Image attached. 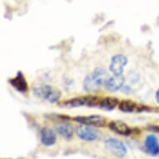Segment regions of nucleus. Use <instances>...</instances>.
<instances>
[{
    "label": "nucleus",
    "mask_w": 159,
    "mask_h": 159,
    "mask_svg": "<svg viewBox=\"0 0 159 159\" xmlns=\"http://www.w3.org/2000/svg\"><path fill=\"white\" fill-rule=\"evenodd\" d=\"M107 78V73L105 69L97 68L84 78V89L88 93H96L105 84Z\"/></svg>",
    "instance_id": "nucleus-1"
},
{
    "label": "nucleus",
    "mask_w": 159,
    "mask_h": 159,
    "mask_svg": "<svg viewBox=\"0 0 159 159\" xmlns=\"http://www.w3.org/2000/svg\"><path fill=\"white\" fill-rule=\"evenodd\" d=\"M33 93L34 96L39 98L47 100L51 103H55L58 102L62 96L60 90L52 88L49 85H44L42 87H35L33 89Z\"/></svg>",
    "instance_id": "nucleus-2"
},
{
    "label": "nucleus",
    "mask_w": 159,
    "mask_h": 159,
    "mask_svg": "<svg viewBox=\"0 0 159 159\" xmlns=\"http://www.w3.org/2000/svg\"><path fill=\"white\" fill-rule=\"evenodd\" d=\"M105 146L112 154L118 157H123L128 154V148L124 143L117 138H108L104 142Z\"/></svg>",
    "instance_id": "nucleus-3"
},
{
    "label": "nucleus",
    "mask_w": 159,
    "mask_h": 159,
    "mask_svg": "<svg viewBox=\"0 0 159 159\" xmlns=\"http://www.w3.org/2000/svg\"><path fill=\"white\" fill-rule=\"evenodd\" d=\"M73 120L80 124L95 127V128H103L106 125V118L101 115H89V116H78L73 117Z\"/></svg>",
    "instance_id": "nucleus-4"
},
{
    "label": "nucleus",
    "mask_w": 159,
    "mask_h": 159,
    "mask_svg": "<svg viewBox=\"0 0 159 159\" xmlns=\"http://www.w3.org/2000/svg\"><path fill=\"white\" fill-rule=\"evenodd\" d=\"M128 63V59L125 55L121 53L114 55L111 58V63L109 65L110 72H112L114 75H123L124 68Z\"/></svg>",
    "instance_id": "nucleus-5"
},
{
    "label": "nucleus",
    "mask_w": 159,
    "mask_h": 159,
    "mask_svg": "<svg viewBox=\"0 0 159 159\" xmlns=\"http://www.w3.org/2000/svg\"><path fill=\"white\" fill-rule=\"evenodd\" d=\"M76 133L81 140L86 142L96 141L99 137V133L93 127L84 125V124L77 127Z\"/></svg>",
    "instance_id": "nucleus-6"
},
{
    "label": "nucleus",
    "mask_w": 159,
    "mask_h": 159,
    "mask_svg": "<svg viewBox=\"0 0 159 159\" xmlns=\"http://www.w3.org/2000/svg\"><path fill=\"white\" fill-rule=\"evenodd\" d=\"M9 84L16 91L20 93H27L29 92V84L26 80L25 76L21 71L17 73L15 77L9 79Z\"/></svg>",
    "instance_id": "nucleus-7"
},
{
    "label": "nucleus",
    "mask_w": 159,
    "mask_h": 159,
    "mask_svg": "<svg viewBox=\"0 0 159 159\" xmlns=\"http://www.w3.org/2000/svg\"><path fill=\"white\" fill-rule=\"evenodd\" d=\"M55 131L61 137H63L67 141L71 140L73 137V128L72 124L68 123L67 121L63 120L57 122L55 124Z\"/></svg>",
    "instance_id": "nucleus-8"
},
{
    "label": "nucleus",
    "mask_w": 159,
    "mask_h": 159,
    "mask_svg": "<svg viewBox=\"0 0 159 159\" xmlns=\"http://www.w3.org/2000/svg\"><path fill=\"white\" fill-rule=\"evenodd\" d=\"M110 130L121 136H129L133 133V128H131L126 123L120 120L111 121L108 123Z\"/></svg>",
    "instance_id": "nucleus-9"
},
{
    "label": "nucleus",
    "mask_w": 159,
    "mask_h": 159,
    "mask_svg": "<svg viewBox=\"0 0 159 159\" xmlns=\"http://www.w3.org/2000/svg\"><path fill=\"white\" fill-rule=\"evenodd\" d=\"M40 141L43 146L52 147L57 142V135L52 128L44 127L40 130Z\"/></svg>",
    "instance_id": "nucleus-10"
},
{
    "label": "nucleus",
    "mask_w": 159,
    "mask_h": 159,
    "mask_svg": "<svg viewBox=\"0 0 159 159\" xmlns=\"http://www.w3.org/2000/svg\"><path fill=\"white\" fill-rule=\"evenodd\" d=\"M145 150L149 155L156 157L159 155V141L158 138L154 134H149L146 137L144 142Z\"/></svg>",
    "instance_id": "nucleus-11"
},
{
    "label": "nucleus",
    "mask_w": 159,
    "mask_h": 159,
    "mask_svg": "<svg viewBox=\"0 0 159 159\" xmlns=\"http://www.w3.org/2000/svg\"><path fill=\"white\" fill-rule=\"evenodd\" d=\"M125 82L123 75H114L110 77L105 82V88L109 92H117L123 88Z\"/></svg>",
    "instance_id": "nucleus-12"
},
{
    "label": "nucleus",
    "mask_w": 159,
    "mask_h": 159,
    "mask_svg": "<svg viewBox=\"0 0 159 159\" xmlns=\"http://www.w3.org/2000/svg\"><path fill=\"white\" fill-rule=\"evenodd\" d=\"M89 98L90 96H81L76 97L73 98L67 99L65 101H63L60 103L62 107H68V108H73V107H78L82 106L88 105Z\"/></svg>",
    "instance_id": "nucleus-13"
},
{
    "label": "nucleus",
    "mask_w": 159,
    "mask_h": 159,
    "mask_svg": "<svg viewBox=\"0 0 159 159\" xmlns=\"http://www.w3.org/2000/svg\"><path fill=\"white\" fill-rule=\"evenodd\" d=\"M119 104V100L115 97H105L101 98L98 107L103 111H112Z\"/></svg>",
    "instance_id": "nucleus-14"
},
{
    "label": "nucleus",
    "mask_w": 159,
    "mask_h": 159,
    "mask_svg": "<svg viewBox=\"0 0 159 159\" xmlns=\"http://www.w3.org/2000/svg\"><path fill=\"white\" fill-rule=\"evenodd\" d=\"M118 108L120 111L125 113H132V112H138V104L131 99H123L119 102Z\"/></svg>",
    "instance_id": "nucleus-15"
},
{
    "label": "nucleus",
    "mask_w": 159,
    "mask_h": 159,
    "mask_svg": "<svg viewBox=\"0 0 159 159\" xmlns=\"http://www.w3.org/2000/svg\"><path fill=\"white\" fill-rule=\"evenodd\" d=\"M146 129L149 132L153 133H159V126L158 125H148L147 126Z\"/></svg>",
    "instance_id": "nucleus-16"
},
{
    "label": "nucleus",
    "mask_w": 159,
    "mask_h": 159,
    "mask_svg": "<svg viewBox=\"0 0 159 159\" xmlns=\"http://www.w3.org/2000/svg\"><path fill=\"white\" fill-rule=\"evenodd\" d=\"M155 98H156V101L157 103H159V89L157 90L156 93H155Z\"/></svg>",
    "instance_id": "nucleus-17"
}]
</instances>
